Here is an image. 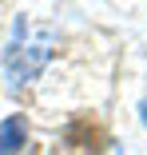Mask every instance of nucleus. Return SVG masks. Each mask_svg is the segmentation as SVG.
Here are the masks:
<instances>
[{"mask_svg":"<svg viewBox=\"0 0 147 155\" xmlns=\"http://www.w3.org/2000/svg\"><path fill=\"white\" fill-rule=\"evenodd\" d=\"M52 52H56V28H32L28 32V24L20 20L16 24V36L8 40V48H4V76H8V87L16 91V87H24V84H32L40 72H44V64L52 60Z\"/></svg>","mask_w":147,"mask_h":155,"instance_id":"f257e3e1","label":"nucleus"},{"mask_svg":"<svg viewBox=\"0 0 147 155\" xmlns=\"http://www.w3.org/2000/svg\"><path fill=\"white\" fill-rule=\"evenodd\" d=\"M24 143H28V119L24 115L0 119V155H20Z\"/></svg>","mask_w":147,"mask_h":155,"instance_id":"f03ea898","label":"nucleus"},{"mask_svg":"<svg viewBox=\"0 0 147 155\" xmlns=\"http://www.w3.org/2000/svg\"><path fill=\"white\" fill-rule=\"evenodd\" d=\"M139 111H143V123H147V104H143V107H139Z\"/></svg>","mask_w":147,"mask_h":155,"instance_id":"7ed1b4c3","label":"nucleus"}]
</instances>
